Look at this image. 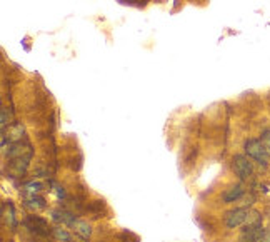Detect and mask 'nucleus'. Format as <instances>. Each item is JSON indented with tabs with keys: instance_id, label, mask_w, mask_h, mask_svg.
<instances>
[{
	"instance_id": "1",
	"label": "nucleus",
	"mask_w": 270,
	"mask_h": 242,
	"mask_svg": "<svg viewBox=\"0 0 270 242\" xmlns=\"http://www.w3.org/2000/svg\"><path fill=\"white\" fill-rule=\"evenodd\" d=\"M245 152H247L250 159L257 160L260 165H267L270 160L267 149H265V145L260 139H249L245 142Z\"/></svg>"
},
{
	"instance_id": "2",
	"label": "nucleus",
	"mask_w": 270,
	"mask_h": 242,
	"mask_svg": "<svg viewBox=\"0 0 270 242\" xmlns=\"http://www.w3.org/2000/svg\"><path fill=\"white\" fill-rule=\"evenodd\" d=\"M250 212H252V209H247V207H239V209H234V211L227 212V216H225L227 227L235 229V227H240V226H247Z\"/></svg>"
},
{
	"instance_id": "3",
	"label": "nucleus",
	"mask_w": 270,
	"mask_h": 242,
	"mask_svg": "<svg viewBox=\"0 0 270 242\" xmlns=\"http://www.w3.org/2000/svg\"><path fill=\"white\" fill-rule=\"evenodd\" d=\"M232 169H234V172L237 174V177L242 180H249L254 175V165L247 157H244V155H235V157L232 159Z\"/></svg>"
},
{
	"instance_id": "4",
	"label": "nucleus",
	"mask_w": 270,
	"mask_h": 242,
	"mask_svg": "<svg viewBox=\"0 0 270 242\" xmlns=\"http://www.w3.org/2000/svg\"><path fill=\"white\" fill-rule=\"evenodd\" d=\"M23 226L27 227L30 232H34L37 236H49V224H47L45 219H42L39 216H30L23 221Z\"/></svg>"
},
{
	"instance_id": "5",
	"label": "nucleus",
	"mask_w": 270,
	"mask_h": 242,
	"mask_svg": "<svg viewBox=\"0 0 270 242\" xmlns=\"http://www.w3.org/2000/svg\"><path fill=\"white\" fill-rule=\"evenodd\" d=\"M264 234H265V229L262 227V224L245 226V229L239 237V242H262Z\"/></svg>"
},
{
	"instance_id": "6",
	"label": "nucleus",
	"mask_w": 270,
	"mask_h": 242,
	"mask_svg": "<svg viewBox=\"0 0 270 242\" xmlns=\"http://www.w3.org/2000/svg\"><path fill=\"white\" fill-rule=\"evenodd\" d=\"M3 155L10 159H17V157H32V147L27 142H13L10 145V149L7 150Z\"/></svg>"
},
{
	"instance_id": "7",
	"label": "nucleus",
	"mask_w": 270,
	"mask_h": 242,
	"mask_svg": "<svg viewBox=\"0 0 270 242\" xmlns=\"http://www.w3.org/2000/svg\"><path fill=\"white\" fill-rule=\"evenodd\" d=\"M28 160H30V157H17V159H12L10 167H8V172H10L12 177H22V175L27 172Z\"/></svg>"
},
{
	"instance_id": "8",
	"label": "nucleus",
	"mask_w": 270,
	"mask_h": 242,
	"mask_svg": "<svg viewBox=\"0 0 270 242\" xmlns=\"http://www.w3.org/2000/svg\"><path fill=\"white\" fill-rule=\"evenodd\" d=\"M2 222H3V226L12 227V229H15V227H17L15 211H13V206H12L10 201L2 204Z\"/></svg>"
},
{
	"instance_id": "9",
	"label": "nucleus",
	"mask_w": 270,
	"mask_h": 242,
	"mask_svg": "<svg viewBox=\"0 0 270 242\" xmlns=\"http://www.w3.org/2000/svg\"><path fill=\"white\" fill-rule=\"evenodd\" d=\"M70 227H72V229L75 231V234H77L79 237H82L84 241H89L90 236H92V227H90L85 221L75 219V222Z\"/></svg>"
},
{
	"instance_id": "10",
	"label": "nucleus",
	"mask_w": 270,
	"mask_h": 242,
	"mask_svg": "<svg viewBox=\"0 0 270 242\" xmlns=\"http://www.w3.org/2000/svg\"><path fill=\"white\" fill-rule=\"evenodd\" d=\"M50 216L55 222H62V224H65V226H72L75 222V216L70 214V212H67V211H62V209H55V211H52Z\"/></svg>"
},
{
	"instance_id": "11",
	"label": "nucleus",
	"mask_w": 270,
	"mask_h": 242,
	"mask_svg": "<svg viewBox=\"0 0 270 242\" xmlns=\"http://www.w3.org/2000/svg\"><path fill=\"white\" fill-rule=\"evenodd\" d=\"M23 206H25L28 211H40L47 206L45 199L40 196H27L23 197Z\"/></svg>"
},
{
	"instance_id": "12",
	"label": "nucleus",
	"mask_w": 270,
	"mask_h": 242,
	"mask_svg": "<svg viewBox=\"0 0 270 242\" xmlns=\"http://www.w3.org/2000/svg\"><path fill=\"white\" fill-rule=\"evenodd\" d=\"M2 134L7 135L8 142H20L23 135V125L22 124H12L8 125V130H2Z\"/></svg>"
},
{
	"instance_id": "13",
	"label": "nucleus",
	"mask_w": 270,
	"mask_h": 242,
	"mask_svg": "<svg viewBox=\"0 0 270 242\" xmlns=\"http://www.w3.org/2000/svg\"><path fill=\"white\" fill-rule=\"evenodd\" d=\"M245 194V189L242 186H234V187H230V189H227V191L224 192V196H222V201L224 202H235V201H239L240 197H242Z\"/></svg>"
},
{
	"instance_id": "14",
	"label": "nucleus",
	"mask_w": 270,
	"mask_h": 242,
	"mask_svg": "<svg viewBox=\"0 0 270 242\" xmlns=\"http://www.w3.org/2000/svg\"><path fill=\"white\" fill-rule=\"evenodd\" d=\"M42 189H44V186H42L40 182H37V180H30V182L23 184L22 186V196L27 197V196H40Z\"/></svg>"
},
{
	"instance_id": "15",
	"label": "nucleus",
	"mask_w": 270,
	"mask_h": 242,
	"mask_svg": "<svg viewBox=\"0 0 270 242\" xmlns=\"http://www.w3.org/2000/svg\"><path fill=\"white\" fill-rule=\"evenodd\" d=\"M52 234L57 241H62V242H72V236L69 234L67 231L62 229V227H55L54 231H52Z\"/></svg>"
},
{
	"instance_id": "16",
	"label": "nucleus",
	"mask_w": 270,
	"mask_h": 242,
	"mask_svg": "<svg viewBox=\"0 0 270 242\" xmlns=\"http://www.w3.org/2000/svg\"><path fill=\"white\" fill-rule=\"evenodd\" d=\"M12 121H13L12 111L8 107H3L2 109V130H5L7 125H12Z\"/></svg>"
},
{
	"instance_id": "17",
	"label": "nucleus",
	"mask_w": 270,
	"mask_h": 242,
	"mask_svg": "<svg viewBox=\"0 0 270 242\" xmlns=\"http://www.w3.org/2000/svg\"><path fill=\"white\" fill-rule=\"evenodd\" d=\"M260 140H262V144L265 145V149H267V152L270 155V129L262 132V137H260Z\"/></svg>"
},
{
	"instance_id": "18",
	"label": "nucleus",
	"mask_w": 270,
	"mask_h": 242,
	"mask_svg": "<svg viewBox=\"0 0 270 242\" xmlns=\"http://www.w3.org/2000/svg\"><path fill=\"white\" fill-rule=\"evenodd\" d=\"M52 187H54L55 196L59 197V199H65V197H67V194H65V189H64L62 186H59V184H54V182H52Z\"/></svg>"
},
{
	"instance_id": "19",
	"label": "nucleus",
	"mask_w": 270,
	"mask_h": 242,
	"mask_svg": "<svg viewBox=\"0 0 270 242\" xmlns=\"http://www.w3.org/2000/svg\"><path fill=\"white\" fill-rule=\"evenodd\" d=\"M262 242H270V231H265V234H264V239Z\"/></svg>"
}]
</instances>
